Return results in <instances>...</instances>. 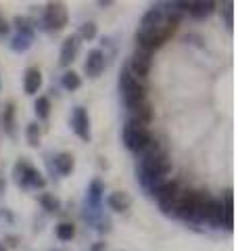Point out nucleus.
Returning <instances> with one entry per match:
<instances>
[{
    "mask_svg": "<svg viewBox=\"0 0 238 251\" xmlns=\"http://www.w3.org/2000/svg\"><path fill=\"white\" fill-rule=\"evenodd\" d=\"M119 90L123 94V103L128 105V109H132V111H136L138 107L146 103L144 86L128 72V67L121 69V74H119Z\"/></svg>",
    "mask_w": 238,
    "mask_h": 251,
    "instance_id": "obj_1",
    "label": "nucleus"
},
{
    "mask_svg": "<svg viewBox=\"0 0 238 251\" xmlns=\"http://www.w3.org/2000/svg\"><path fill=\"white\" fill-rule=\"evenodd\" d=\"M150 134H148V130L144 128L142 124H138L136 120H130L128 126H125V130H123V145L130 149V151L134 153H142L144 149L150 145Z\"/></svg>",
    "mask_w": 238,
    "mask_h": 251,
    "instance_id": "obj_2",
    "label": "nucleus"
},
{
    "mask_svg": "<svg viewBox=\"0 0 238 251\" xmlns=\"http://www.w3.org/2000/svg\"><path fill=\"white\" fill-rule=\"evenodd\" d=\"M13 174H15V182H17L19 186L44 188V184H46L44 176L40 174V172H38L34 166H29L27 161H17V163H15Z\"/></svg>",
    "mask_w": 238,
    "mask_h": 251,
    "instance_id": "obj_3",
    "label": "nucleus"
},
{
    "mask_svg": "<svg viewBox=\"0 0 238 251\" xmlns=\"http://www.w3.org/2000/svg\"><path fill=\"white\" fill-rule=\"evenodd\" d=\"M153 195L157 197L159 207H161L163 214L171 216V214H173V209H176L178 195H180V188H178V182H176V180H171V182H163Z\"/></svg>",
    "mask_w": 238,
    "mask_h": 251,
    "instance_id": "obj_4",
    "label": "nucleus"
},
{
    "mask_svg": "<svg viewBox=\"0 0 238 251\" xmlns=\"http://www.w3.org/2000/svg\"><path fill=\"white\" fill-rule=\"evenodd\" d=\"M67 19H69V13H67V6L63 2H48L46 4L44 23L50 29H63L67 25Z\"/></svg>",
    "mask_w": 238,
    "mask_h": 251,
    "instance_id": "obj_5",
    "label": "nucleus"
},
{
    "mask_svg": "<svg viewBox=\"0 0 238 251\" xmlns=\"http://www.w3.org/2000/svg\"><path fill=\"white\" fill-rule=\"evenodd\" d=\"M71 128L73 132L84 140V143H90V117L88 111L84 107H75L73 113H71Z\"/></svg>",
    "mask_w": 238,
    "mask_h": 251,
    "instance_id": "obj_6",
    "label": "nucleus"
},
{
    "mask_svg": "<svg viewBox=\"0 0 238 251\" xmlns=\"http://www.w3.org/2000/svg\"><path fill=\"white\" fill-rule=\"evenodd\" d=\"M150 65H153V61H150V52H144V50H136L134 52V57L130 61V67H128V72L136 77H146L148 72H150Z\"/></svg>",
    "mask_w": 238,
    "mask_h": 251,
    "instance_id": "obj_7",
    "label": "nucleus"
},
{
    "mask_svg": "<svg viewBox=\"0 0 238 251\" xmlns=\"http://www.w3.org/2000/svg\"><path fill=\"white\" fill-rule=\"evenodd\" d=\"M105 69V54H102L100 49H92L86 57V63H84V72L88 74V77H98Z\"/></svg>",
    "mask_w": 238,
    "mask_h": 251,
    "instance_id": "obj_8",
    "label": "nucleus"
},
{
    "mask_svg": "<svg viewBox=\"0 0 238 251\" xmlns=\"http://www.w3.org/2000/svg\"><path fill=\"white\" fill-rule=\"evenodd\" d=\"M77 52H79V38H77V36L65 38V42H63V49H61V59H59V63H61L63 67H69L71 63L75 61Z\"/></svg>",
    "mask_w": 238,
    "mask_h": 251,
    "instance_id": "obj_9",
    "label": "nucleus"
},
{
    "mask_svg": "<svg viewBox=\"0 0 238 251\" xmlns=\"http://www.w3.org/2000/svg\"><path fill=\"white\" fill-rule=\"evenodd\" d=\"M42 86V74H40L38 67H29L25 72V77H23V88H25V94H36Z\"/></svg>",
    "mask_w": 238,
    "mask_h": 251,
    "instance_id": "obj_10",
    "label": "nucleus"
},
{
    "mask_svg": "<svg viewBox=\"0 0 238 251\" xmlns=\"http://www.w3.org/2000/svg\"><path fill=\"white\" fill-rule=\"evenodd\" d=\"M161 19H163V11L153 6L144 13V17L140 21V31H148V29H157L161 27Z\"/></svg>",
    "mask_w": 238,
    "mask_h": 251,
    "instance_id": "obj_11",
    "label": "nucleus"
},
{
    "mask_svg": "<svg viewBox=\"0 0 238 251\" xmlns=\"http://www.w3.org/2000/svg\"><path fill=\"white\" fill-rule=\"evenodd\" d=\"M130 205H132V197L123 191H117L109 197V207L113 211H128Z\"/></svg>",
    "mask_w": 238,
    "mask_h": 251,
    "instance_id": "obj_12",
    "label": "nucleus"
},
{
    "mask_svg": "<svg viewBox=\"0 0 238 251\" xmlns=\"http://www.w3.org/2000/svg\"><path fill=\"white\" fill-rule=\"evenodd\" d=\"M54 168H57V172L61 176H69L71 172H73V168H75L73 155L71 153H59L57 157H54Z\"/></svg>",
    "mask_w": 238,
    "mask_h": 251,
    "instance_id": "obj_13",
    "label": "nucleus"
},
{
    "mask_svg": "<svg viewBox=\"0 0 238 251\" xmlns=\"http://www.w3.org/2000/svg\"><path fill=\"white\" fill-rule=\"evenodd\" d=\"M215 2H190V6H188V13L192 15L194 19H205V17H209V15L215 11Z\"/></svg>",
    "mask_w": 238,
    "mask_h": 251,
    "instance_id": "obj_14",
    "label": "nucleus"
},
{
    "mask_svg": "<svg viewBox=\"0 0 238 251\" xmlns=\"http://www.w3.org/2000/svg\"><path fill=\"white\" fill-rule=\"evenodd\" d=\"M221 207H224V222L221 226L228 230H232V224H234V218H232V191L226 193V203H221Z\"/></svg>",
    "mask_w": 238,
    "mask_h": 251,
    "instance_id": "obj_15",
    "label": "nucleus"
},
{
    "mask_svg": "<svg viewBox=\"0 0 238 251\" xmlns=\"http://www.w3.org/2000/svg\"><path fill=\"white\" fill-rule=\"evenodd\" d=\"M102 191H105V186H102V182L96 178V180H92L90 182V188H88V199L94 207L100 203V197H102Z\"/></svg>",
    "mask_w": 238,
    "mask_h": 251,
    "instance_id": "obj_16",
    "label": "nucleus"
},
{
    "mask_svg": "<svg viewBox=\"0 0 238 251\" xmlns=\"http://www.w3.org/2000/svg\"><path fill=\"white\" fill-rule=\"evenodd\" d=\"M34 109H36L38 120H48V115H50V100L46 97H38Z\"/></svg>",
    "mask_w": 238,
    "mask_h": 251,
    "instance_id": "obj_17",
    "label": "nucleus"
},
{
    "mask_svg": "<svg viewBox=\"0 0 238 251\" xmlns=\"http://www.w3.org/2000/svg\"><path fill=\"white\" fill-rule=\"evenodd\" d=\"M79 86H82V77H79L75 72H67L65 75H63V88L69 90V92H73L77 90Z\"/></svg>",
    "mask_w": 238,
    "mask_h": 251,
    "instance_id": "obj_18",
    "label": "nucleus"
},
{
    "mask_svg": "<svg viewBox=\"0 0 238 251\" xmlns=\"http://www.w3.org/2000/svg\"><path fill=\"white\" fill-rule=\"evenodd\" d=\"M75 237V226L69 222H61L57 226V239L59 241H71Z\"/></svg>",
    "mask_w": 238,
    "mask_h": 251,
    "instance_id": "obj_19",
    "label": "nucleus"
},
{
    "mask_svg": "<svg viewBox=\"0 0 238 251\" xmlns=\"http://www.w3.org/2000/svg\"><path fill=\"white\" fill-rule=\"evenodd\" d=\"M40 203H42V207L46 211H59L61 209V201L54 197L52 193H44L42 197H40Z\"/></svg>",
    "mask_w": 238,
    "mask_h": 251,
    "instance_id": "obj_20",
    "label": "nucleus"
},
{
    "mask_svg": "<svg viewBox=\"0 0 238 251\" xmlns=\"http://www.w3.org/2000/svg\"><path fill=\"white\" fill-rule=\"evenodd\" d=\"M136 122L138 124H142V126H146V124H150V120H153V109H150V105L148 103H144L142 107H138L136 109Z\"/></svg>",
    "mask_w": 238,
    "mask_h": 251,
    "instance_id": "obj_21",
    "label": "nucleus"
},
{
    "mask_svg": "<svg viewBox=\"0 0 238 251\" xmlns=\"http://www.w3.org/2000/svg\"><path fill=\"white\" fill-rule=\"evenodd\" d=\"M94 36H96V25H94V23H84V25L79 27V31H77L79 40H92Z\"/></svg>",
    "mask_w": 238,
    "mask_h": 251,
    "instance_id": "obj_22",
    "label": "nucleus"
},
{
    "mask_svg": "<svg viewBox=\"0 0 238 251\" xmlns=\"http://www.w3.org/2000/svg\"><path fill=\"white\" fill-rule=\"evenodd\" d=\"M15 109H13V105H6V109H4V115H2V122H4V128H6V132L13 136L15 132H13V126H15Z\"/></svg>",
    "mask_w": 238,
    "mask_h": 251,
    "instance_id": "obj_23",
    "label": "nucleus"
},
{
    "mask_svg": "<svg viewBox=\"0 0 238 251\" xmlns=\"http://www.w3.org/2000/svg\"><path fill=\"white\" fill-rule=\"evenodd\" d=\"M27 143H29L31 147H38V145H40V128H38L36 122L27 124Z\"/></svg>",
    "mask_w": 238,
    "mask_h": 251,
    "instance_id": "obj_24",
    "label": "nucleus"
},
{
    "mask_svg": "<svg viewBox=\"0 0 238 251\" xmlns=\"http://www.w3.org/2000/svg\"><path fill=\"white\" fill-rule=\"evenodd\" d=\"M31 40H34V38H27V36H21V34H17V38H15V40H13V50H17V52L27 50L29 46H31Z\"/></svg>",
    "mask_w": 238,
    "mask_h": 251,
    "instance_id": "obj_25",
    "label": "nucleus"
},
{
    "mask_svg": "<svg viewBox=\"0 0 238 251\" xmlns=\"http://www.w3.org/2000/svg\"><path fill=\"white\" fill-rule=\"evenodd\" d=\"M15 23H17V29H19V34H21V36L34 38V31H31V27H29V21H27V19L17 17V19H15Z\"/></svg>",
    "mask_w": 238,
    "mask_h": 251,
    "instance_id": "obj_26",
    "label": "nucleus"
},
{
    "mask_svg": "<svg viewBox=\"0 0 238 251\" xmlns=\"http://www.w3.org/2000/svg\"><path fill=\"white\" fill-rule=\"evenodd\" d=\"M224 17H226V25L232 29V25H234V21H232V2H228L226 4V9H224Z\"/></svg>",
    "mask_w": 238,
    "mask_h": 251,
    "instance_id": "obj_27",
    "label": "nucleus"
},
{
    "mask_svg": "<svg viewBox=\"0 0 238 251\" xmlns=\"http://www.w3.org/2000/svg\"><path fill=\"white\" fill-rule=\"evenodd\" d=\"M9 29H11L9 21H6V19H4V15L0 13V36H6V34H9Z\"/></svg>",
    "mask_w": 238,
    "mask_h": 251,
    "instance_id": "obj_28",
    "label": "nucleus"
},
{
    "mask_svg": "<svg viewBox=\"0 0 238 251\" xmlns=\"http://www.w3.org/2000/svg\"><path fill=\"white\" fill-rule=\"evenodd\" d=\"M2 188H4V180H0V191H2Z\"/></svg>",
    "mask_w": 238,
    "mask_h": 251,
    "instance_id": "obj_29",
    "label": "nucleus"
},
{
    "mask_svg": "<svg viewBox=\"0 0 238 251\" xmlns=\"http://www.w3.org/2000/svg\"><path fill=\"white\" fill-rule=\"evenodd\" d=\"M0 251H4V245H2V243H0Z\"/></svg>",
    "mask_w": 238,
    "mask_h": 251,
    "instance_id": "obj_30",
    "label": "nucleus"
}]
</instances>
